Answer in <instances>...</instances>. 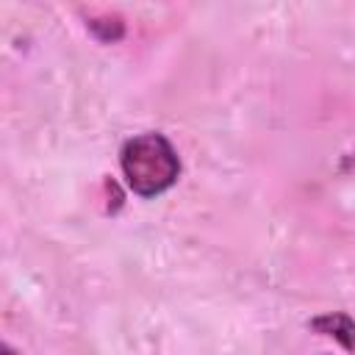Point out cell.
Here are the masks:
<instances>
[{"instance_id": "obj_3", "label": "cell", "mask_w": 355, "mask_h": 355, "mask_svg": "<svg viewBox=\"0 0 355 355\" xmlns=\"http://www.w3.org/2000/svg\"><path fill=\"white\" fill-rule=\"evenodd\" d=\"M3 355H19V352H14L8 344H3Z\"/></svg>"}, {"instance_id": "obj_2", "label": "cell", "mask_w": 355, "mask_h": 355, "mask_svg": "<svg viewBox=\"0 0 355 355\" xmlns=\"http://www.w3.org/2000/svg\"><path fill=\"white\" fill-rule=\"evenodd\" d=\"M311 327L319 330V333H327V336L338 338L347 349H355V322L349 316H344V313H327V316L313 319Z\"/></svg>"}, {"instance_id": "obj_1", "label": "cell", "mask_w": 355, "mask_h": 355, "mask_svg": "<svg viewBox=\"0 0 355 355\" xmlns=\"http://www.w3.org/2000/svg\"><path fill=\"white\" fill-rule=\"evenodd\" d=\"M119 161L128 186L141 197H155L166 191L180 172L178 153L161 133H141L128 139Z\"/></svg>"}]
</instances>
